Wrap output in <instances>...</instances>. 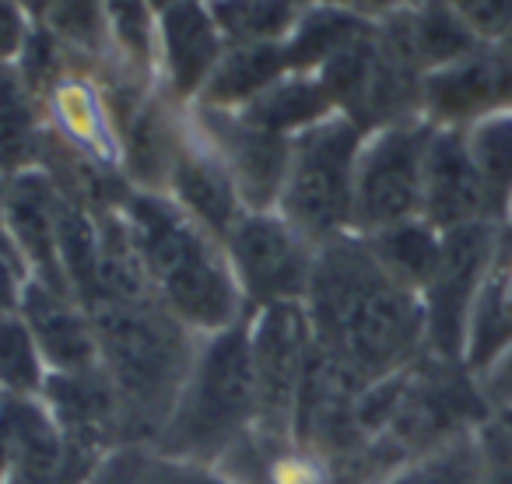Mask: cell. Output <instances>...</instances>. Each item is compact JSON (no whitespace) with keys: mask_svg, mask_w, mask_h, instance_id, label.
<instances>
[{"mask_svg":"<svg viewBox=\"0 0 512 484\" xmlns=\"http://www.w3.org/2000/svg\"><path fill=\"white\" fill-rule=\"evenodd\" d=\"M29 281H32V274H29V267H25L22 253L15 250V242L8 239V232L0 228V316L18 313Z\"/></svg>","mask_w":512,"mask_h":484,"instance_id":"obj_33","label":"cell"},{"mask_svg":"<svg viewBox=\"0 0 512 484\" xmlns=\"http://www.w3.org/2000/svg\"><path fill=\"white\" fill-rule=\"evenodd\" d=\"M306 313L316 344L362 386L407 369L428 351L421 295L397 285L355 232L316 250Z\"/></svg>","mask_w":512,"mask_h":484,"instance_id":"obj_1","label":"cell"},{"mask_svg":"<svg viewBox=\"0 0 512 484\" xmlns=\"http://www.w3.org/2000/svg\"><path fill=\"white\" fill-rule=\"evenodd\" d=\"M369 29L372 22H362V18L348 15L341 8H330L323 0H309L306 11L299 15V22H295V29L285 39L288 67L302 74H316L341 50L358 43Z\"/></svg>","mask_w":512,"mask_h":484,"instance_id":"obj_24","label":"cell"},{"mask_svg":"<svg viewBox=\"0 0 512 484\" xmlns=\"http://www.w3.org/2000/svg\"><path fill=\"white\" fill-rule=\"evenodd\" d=\"M151 4H155V11H158V8H162V4H169V0H151Z\"/></svg>","mask_w":512,"mask_h":484,"instance_id":"obj_40","label":"cell"},{"mask_svg":"<svg viewBox=\"0 0 512 484\" xmlns=\"http://www.w3.org/2000/svg\"><path fill=\"white\" fill-rule=\"evenodd\" d=\"M292 71L285 57V43H260V46H228L218 60L211 81L204 85L193 106L225 109L239 113L249 102H256L271 85H278Z\"/></svg>","mask_w":512,"mask_h":484,"instance_id":"obj_20","label":"cell"},{"mask_svg":"<svg viewBox=\"0 0 512 484\" xmlns=\"http://www.w3.org/2000/svg\"><path fill=\"white\" fill-rule=\"evenodd\" d=\"M309 0H207L228 46L285 43Z\"/></svg>","mask_w":512,"mask_h":484,"instance_id":"obj_25","label":"cell"},{"mask_svg":"<svg viewBox=\"0 0 512 484\" xmlns=\"http://www.w3.org/2000/svg\"><path fill=\"white\" fill-rule=\"evenodd\" d=\"M463 134H467L470 158H474L477 172L484 179L491 211L498 218L512 204V109L484 116Z\"/></svg>","mask_w":512,"mask_h":484,"instance_id":"obj_27","label":"cell"},{"mask_svg":"<svg viewBox=\"0 0 512 484\" xmlns=\"http://www.w3.org/2000/svg\"><path fill=\"white\" fill-rule=\"evenodd\" d=\"M502 421H505V425H509V428H512V407H505V414H502Z\"/></svg>","mask_w":512,"mask_h":484,"instance_id":"obj_39","label":"cell"},{"mask_svg":"<svg viewBox=\"0 0 512 484\" xmlns=\"http://www.w3.org/2000/svg\"><path fill=\"white\" fill-rule=\"evenodd\" d=\"M120 214L151 292L186 330L207 337L246 320V302L221 239L197 225L176 200L130 190L120 200Z\"/></svg>","mask_w":512,"mask_h":484,"instance_id":"obj_2","label":"cell"},{"mask_svg":"<svg viewBox=\"0 0 512 484\" xmlns=\"http://www.w3.org/2000/svg\"><path fill=\"white\" fill-rule=\"evenodd\" d=\"M256 432V379L249 320L200 337L190 376L172 404L155 446L165 456L218 467Z\"/></svg>","mask_w":512,"mask_h":484,"instance_id":"obj_4","label":"cell"},{"mask_svg":"<svg viewBox=\"0 0 512 484\" xmlns=\"http://www.w3.org/2000/svg\"><path fill=\"white\" fill-rule=\"evenodd\" d=\"M481 418L484 407L470 379L460 372V362H446L425 351L407 369L400 404L379 439H386L404 460H411L470 435V428Z\"/></svg>","mask_w":512,"mask_h":484,"instance_id":"obj_10","label":"cell"},{"mask_svg":"<svg viewBox=\"0 0 512 484\" xmlns=\"http://www.w3.org/2000/svg\"><path fill=\"white\" fill-rule=\"evenodd\" d=\"M481 46H498L512 36V0H446Z\"/></svg>","mask_w":512,"mask_h":484,"instance_id":"obj_31","label":"cell"},{"mask_svg":"<svg viewBox=\"0 0 512 484\" xmlns=\"http://www.w3.org/2000/svg\"><path fill=\"white\" fill-rule=\"evenodd\" d=\"M50 379L46 358L18 313L0 316V393L4 397H43Z\"/></svg>","mask_w":512,"mask_h":484,"instance_id":"obj_29","label":"cell"},{"mask_svg":"<svg viewBox=\"0 0 512 484\" xmlns=\"http://www.w3.org/2000/svg\"><path fill=\"white\" fill-rule=\"evenodd\" d=\"M484 456V477L481 484H512V428L505 421L484 425L477 432Z\"/></svg>","mask_w":512,"mask_h":484,"instance_id":"obj_32","label":"cell"},{"mask_svg":"<svg viewBox=\"0 0 512 484\" xmlns=\"http://www.w3.org/2000/svg\"><path fill=\"white\" fill-rule=\"evenodd\" d=\"M165 197L176 200L197 225H204L221 242L232 232L235 221L246 214L225 162L211 148V141L197 130L190 106H186L183 141H179L176 162H172L169 183H165Z\"/></svg>","mask_w":512,"mask_h":484,"instance_id":"obj_17","label":"cell"},{"mask_svg":"<svg viewBox=\"0 0 512 484\" xmlns=\"http://www.w3.org/2000/svg\"><path fill=\"white\" fill-rule=\"evenodd\" d=\"M362 239L372 257H376V264L414 295L425 292L428 281L439 271L442 232L435 225H428L425 218L400 221V225L379 228V232L362 235Z\"/></svg>","mask_w":512,"mask_h":484,"instance_id":"obj_22","label":"cell"},{"mask_svg":"<svg viewBox=\"0 0 512 484\" xmlns=\"http://www.w3.org/2000/svg\"><path fill=\"white\" fill-rule=\"evenodd\" d=\"M323 4H330V8H341L348 11V15L362 18V22H386V18L400 15V11L414 8L418 0H323Z\"/></svg>","mask_w":512,"mask_h":484,"instance_id":"obj_35","label":"cell"},{"mask_svg":"<svg viewBox=\"0 0 512 484\" xmlns=\"http://www.w3.org/2000/svg\"><path fill=\"white\" fill-rule=\"evenodd\" d=\"M407 18H411L414 53H418L425 74L442 71V67L456 64V60L481 50L474 32L460 22V15L449 8L446 0H418Z\"/></svg>","mask_w":512,"mask_h":484,"instance_id":"obj_26","label":"cell"},{"mask_svg":"<svg viewBox=\"0 0 512 484\" xmlns=\"http://www.w3.org/2000/svg\"><path fill=\"white\" fill-rule=\"evenodd\" d=\"M249 355L256 379V432L267 442H292L295 407L316 351V334L306 302H278L253 309ZM295 446V442H292Z\"/></svg>","mask_w":512,"mask_h":484,"instance_id":"obj_6","label":"cell"},{"mask_svg":"<svg viewBox=\"0 0 512 484\" xmlns=\"http://www.w3.org/2000/svg\"><path fill=\"white\" fill-rule=\"evenodd\" d=\"M505 109H512V67L505 64L498 46H481L425 78L421 116L432 127L467 130Z\"/></svg>","mask_w":512,"mask_h":484,"instance_id":"obj_13","label":"cell"},{"mask_svg":"<svg viewBox=\"0 0 512 484\" xmlns=\"http://www.w3.org/2000/svg\"><path fill=\"white\" fill-rule=\"evenodd\" d=\"M239 113L281 137H299L302 130L330 120L337 109L316 74L288 71L278 85H271L260 99L249 102V106L239 109Z\"/></svg>","mask_w":512,"mask_h":484,"instance_id":"obj_23","label":"cell"},{"mask_svg":"<svg viewBox=\"0 0 512 484\" xmlns=\"http://www.w3.org/2000/svg\"><path fill=\"white\" fill-rule=\"evenodd\" d=\"M502 246L498 221H474L442 232V260L435 278L421 292L425 309V337L428 355L463 365V344H467V323L474 302L488 278L491 264Z\"/></svg>","mask_w":512,"mask_h":484,"instance_id":"obj_9","label":"cell"},{"mask_svg":"<svg viewBox=\"0 0 512 484\" xmlns=\"http://www.w3.org/2000/svg\"><path fill=\"white\" fill-rule=\"evenodd\" d=\"M46 141L43 102L29 92L15 64L0 67V176L36 169Z\"/></svg>","mask_w":512,"mask_h":484,"instance_id":"obj_21","label":"cell"},{"mask_svg":"<svg viewBox=\"0 0 512 484\" xmlns=\"http://www.w3.org/2000/svg\"><path fill=\"white\" fill-rule=\"evenodd\" d=\"M0 484H64V439L39 397L0 393Z\"/></svg>","mask_w":512,"mask_h":484,"instance_id":"obj_18","label":"cell"},{"mask_svg":"<svg viewBox=\"0 0 512 484\" xmlns=\"http://www.w3.org/2000/svg\"><path fill=\"white\" fill-rule=\"evenodd\" d=\"M18 316L29 323L50 372H85L99 365V341L88 309L74 295L29 281Z\"/></svg>","mask_w":512,"mask_h":484,"instance_id":"obj_19","label":"cell"},{"mask_svg":"<svg viewBox=\"0 0 512 484\" xmlns=\"http://www.w3.org/2000/svg\"><path fill=\"white\" fill-rule=\"evenodd\" d=\"M32 36V15L22 0H0V67L18 64Z\"/></svg>","mask_w":512,"mask_h":484,"instance_id":"obj_34","label":"cell"},{"mask_svg":"<svg viewBox=\"0 0 512 484\" xmlns=\"http://www.w3.org/2000/svg\"><path fill=\"white\" fill-rule=\"evenodd\" d=\"M498 50H502V57H505V64L512 67V36L505 39V43H498Z\"/></svg>","mask_w":512,"mask_h":484,"instance_id":"obj_37","label":"cell"},{"mask_svg":"<svg viewBox=\"0 0 512 484\" xmlns=\"http://www.w3.org/2000/svg\"><path fill=\"white\" fill-rule=\"evenodd\" d=\"M137 484H239L214 463H193L179 456H165L158 449L144 446L141 467H137Z\"/></svg>","mask_w":512,"mask_h":484,"instance_id":"obj_30","label":"cell"},{"mask_svg":"<svg viewBox=\"0 0 512 484\" xmlns=\"http://www.w3.org/2000/svg\"><path fill=\"white\" fill-rule=\"evenodd\" d=\"M46 127L57 141H64L81 158L102 165V169H120V137H116L113 109H109L106 88L92 67H67L57 85L43 99Z\"/></svg>","mask_w":512,"mask_h":484,"instance_id":"obj_16","label":"cell"},{"mask_svg":"<svg viewBox=\"0 0 512 484\" xmlns=\"http://www.w3.org/2000/svg\"><path fill=\"white\" fill-rule=\"evenodd\" d=\"M484 456L477 435H463L439 449L404 460L386 481L379 484H481Z\"/></svg>","mask_w":512,"mask_h":484,"instance_id":"obj_28","label":"cell"},{"mask_svg":"<svg viewBox=\"0 0 512 484\" xmlns=\"http://www.w3.org/2000/svg\"><path fill=\"white\" fill-rule=\"evenodd\" d=\"M432 123L411 120L365 134L355 172V235L421 218Z\"/></svg>","mask_w":512,"mask_h":484,"instance_id":"obj_8","label":"cell"},{"mask_svg":"<svg viewBox=\"0 0 512 484\" xmlns=\"http://www.w3.org/2000/svg\"><path fill=\"white\" fill-rule=\"evenodd\" d=\"M488 386H491V393H495L498 400L512 404V351H509V355H502L488 369Z\"/></svg>","mask_w":512,"mask_h":484,"instance_id":"obj_36","label":"cell"},{"mask_svg":"<svg viewBox=\"0 0 512 484\" xmlns=\"http://www.w3.org/2000/svg\"><path fill=\"white\" fill-rule=\"evenodd\" d=\"M228 43L207 0H169L155 15V81L179 106H193Z\"/></svg>","mask_w":512,"mask_h":484,"instance_id":"obj_12","label":"cell"},{"mask_svg":"<svg viewBox=\"0 0 512 484\" xmlns=\"http://www.w3.org/2000/svg\"><path fill=\"white\" fill-rule=\"evenodd\" d=\"M4 190H8V179L0 176V228H4Z\"/></svg>","mask_w":512,"mask_h":484,"instance_id":"obj_38","label":"cell"},{"mask_svg":"<svg viewBox=\"0 0 512 484\" xmlns=\"http://www.w3.org/2000/svg\"><path fill=\"white\" fill-rule=\"evenodd\" d=\"M362 141L365 130L341 113L292 137L278 211L316 250L323 242L355 232V172Z\"/></svg>","mask_w":512,"mask_h":484,"instance_id":"obj_5","label":"cell"},{"mask_svg":"<svg viewBox=\"0 0 512 484\" xmlns=\"http://www.w3.org/2000/svg\"><path fill=\"white\" fill-rule=\"evenodd\" d=\"M221 246L246 313L278 302H306L316 246L281 211H246Z\"/></svg>","mask_w":512,"mask_h":484,"instance_id":"obj_7","label":"cell"},{"mask_svg":"<svg viewBox=\"0 0 512 484\" xmlns=\"http://www.w3.org/2000/svg\"><path fill=\"white\" fill-rule=\"evenodd\" d=\"M4 232L22 253L32 281L67 292L60 267V190L46 169H25L8 179L4 190Z\"/></svg>","mask_w":512,"mask_h":484,"instance_id":"obj_14","label":"cell"},{"mask_svg":"<svg viewBox=\"0 0 512 484\" xmlns=\"http://www.w3.org/2000/svg\"><path fill=\"white\" fill-rule=\"evenodd\" d=\"M85 309L99 341V365L120 404L123 446H155L190 376L200 337L158 299H95Z\"/></svg>","mask_w":512,"mask_h":484,"instance_id":"obj_3","label":"cell"},{"mask_svg":"<svg viewBox=\"0 0 512 484\" xmlns=\"http://www.w3.org/2000/svg\"><path fill=\"white\" fill-rule=\"evenodd\" d=\"M190 116L221 155L235 190H239L242 207L246 211H278L288 158H292V137L264 130L249 116L225 113V109L190 106Z\"/></svg>","mask_w":512,"mask_h":484,"instance_id":"obj_11","label":"cell"},{"mask_svg":"<svg viewBox=\"0 0 512 484\" xmlns=\"http://www.w3.org/2000/svg\"><path fill=\"white\" fill-rule=\"evenodd\" d=\"M421 218L439 232L474 221H495L488 190L467 148V134L456 127H432L425 151Z\"/></svg>","mask_w":512,"mask_h":484,"instance_id":"obj_15","label":"cell"}]
</instances>
